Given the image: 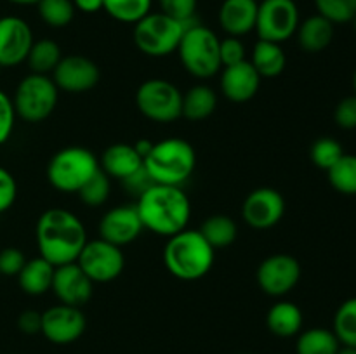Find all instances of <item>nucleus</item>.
Returning a JSON list of instances; mask_svg holds the SVG:
<instances>
[{"mask_svg":"<svg viewBox=\"0 0 356 354\" xmlns=\"http://www.w3.org/2000/svg\"><path fill=\"white\" fill-rule=\"evenodd\" d=\"M33 42L26 21L17 16L0 17V68H13L26 61Z\"/></svg>","mask_w":356,"mask_h":354,"instance_id":"obj_16","label":"nucleus"},{"mask_svg":"<svg viewBox=\"0 0 356 354\" xmlns=\"http://www.w3.org/2000/svg\"><path fill=\"white\" fill-rule=\"evenodd\" d=\"M353 89H355V96H356V69H355V75H353Z\"/></svg>","mask_w":356,"mask_h":354,"instance_id":"obj_48","label":"nucleus"},{"mask_svg":"<svg viewBox=\"0 0 356 354\" xmlns=\"http://www.w3.org/2000/svg\"><path fill=\"white\" fill-rule=\"evenodd\" d=\"M343 155V146H341L339 141L332 137L316 139L312 144V149H309V158L322 170H329Z\"/></svg>","mask_w":356,"mask_h":354,"instance_id":"obj_36","label":"nucleus"},{"mask_svg":"<svg viewBox=\"0 0 356 354\" xmlns=\"http://www.w3.org/2000/svg\"><path fill=\"white\" fill-rule=\"evenodd\" d=\"M136 208L145 229L165 238L186 229L191 217L190 198L179 186L153 184L139 194Z\"/></svg>","mask_w":356,"mask_h":354,"instance_id":"obj_2","label":"nucleus"},{"mask_svg":"<svg viewBox=\"0 0 356 354\" xmlns=\"http://www.w3.org/2000/svg\"><path fill=\"white\" fill-rule=\"evenodd\" d=\"M256 0H225L219 7V24L228 37H243L256 30L257 19Z\"/></svg>","mask_w":356,"mask_h":354,"instance_id":"obj_20","label":"nucleus"},{"mask_svg":"<svg viewBox=\"0 0 356 354\" xmlns=\"http://www.w3.org/2000/svg\"><path fill=\"white\" fill-rule=\"evenodd\" d=\"M351 24H353V28L356 30V16L353 17V21H351Z\"/></svg>","mask_w":356,"mask_h":354,"instance_id":"obj_49","label":"nucleus"},{"mask_svg":"<svg viewBox=\"0 0 356 354\" xmlns=\"http://www.w3.org/2000/svg\"><path fill=\"white\" fill-rule=\"evenodd\" d=\"M153 144H155V142H152L149 139L143 137V139H138V141H136L132 146H134V149L138 151V155L141 156L143 162H145V158L149 155V151H152Z\"/></svg>","mask_w":356,"mask_h":354,"instance_id":"obj_45","label":"nucleus"},{"mask_svg":"<svg viewBox=\"0 0 356 354\" xmlns=\"http://www.w3.org/2000/svg\"><path fill=\"white\" fill-rule=\"evenodd\" d=\"M285 200L275 187H257L250 191L242 205V219L254 229H270L282 221Z\"/></svg>","mask_w":356,"mask_h":354,"instance_id":"obj_14","label":"nucleus"},{"mask_svg":"<svg viewBox=\"0 0 356 354\" xmlns=\"http://www.w3.org/2000/svg\"><path fill=\"white\" fill-rule=\"evenodd\" d=\"M198 231L202 233V236L207 239L209 245L214 250H221L233 245V242L236 239V235H238L236 222L229 215L225 214H216L207 217L202 222Z\"/></svg>","mask_w":356,"mask_h":354,"instance_id":"obj_27","label":"nucleus"},{"mask_svg":"<svg viewBox=\"0 0 356 354\" xmlns=\"http://www.w3.org/2000/svg\"><path fill=\"white\" fill-rule=\"evenodd\" d=\"M110 177L99 169L82 187H80L79 196L80 200L83 201V205H87V207H101V205H104V201L110 198Z\"/></svg>","mask_w":356,"mask_h":354,"instance_id":"obj_34","label":"nucleus"},{"mask_svg":"<svg viewBox=\"0 0 356 354\" xmlns=\"http://www.w3.org/2000/svg\"><path fill=\"white\" fill-rule=\"evenodd\" d=\"M302 323H305V316L299 305L294 302L282 301L277 302L270 307L266 314V325L273 335L287 339V337H294L301 333Z\"/></svg>","mask_w":356,"mask_h":354,"instance_id":"obj_23","label":"nucleus"},{"mask_svg":"<svg viewBox=\"0 0 356 354\" xmlns=\"http://www.w3.org/2000/svg\"><path fill=\"white\" fill-rule=\"evenodd\" d=\"M334 120L344 130L356 128V96H348L337 103L334 110Z\"/></svg>","mask_w":356,"mask_h":354,"instance_id":"obj_41","label":"nucleus"},{"mask_svg":"<svg viewBox=\"0 0 356 354\" xmlns=\"http://www.w3.org/2000/svg\"><path fill=\"white\" fill-rule=\"evenodd\" d=\"M26 257L19 248L7 246L0 252V274L3 276H17L26 264Z\"/></svg>","mask_w":356,"mask_h":354,"instance_id":"obj_40","label":"nucleus"},{"mask_svg":"<svg viewBox=\"0 0 356 354\" xmlns=\"http://www.w3.org/2000/svg\"><path fill=\"white\" fill-rule=\"evenodd\" d=\"M332 332L336 333L341 346L356 349V297L348 298L337 307L334 314Z\"/></svg>","mask_w":356,"mask_h":354,"instance_id":"obj_31","label":"nucleus"},{"mask_svg":"<svg viewBox=\"0 0 356 354\" xmlns=\"http://www.w3.org/2000/svg\"><path fill=\"white\" fill-rule=\"evenodd\" d=\"M103 9L115 21L136 24L152 12V0H103Z\"/></svg>","mask_w":356,"mask_h":354,"instance_id":"obj_32","label":"nucleus"},{"mask_svg":"<svg viewBox=\"0 0 356 354\" xmlns=\"http://www.w3.org/2000/svg\"><path fill=\"white\" fill-rule=\"evenodd\" d=\"M17 196V184L13 174L0 165V214L9 210Z\"/></svg>","mask_w":356,"mask_h":354,"instance_id":"obj_42","label":"nucleus"},{"mask_svg":"<svg viewBox=\"0 0 356 354\" xmlns=\"http://www.w3.org/2000/svg\"><path fill=\"white\" fill-rule=\"evenodd\" d=\"M14 124H16V111H14L13 99L3 90H0V146L9 141Z\"/></svg>","mask_w":356,"mask_h":354,"instance_id":"obj_39","label":"nucleus"},{"mask_svg":"<svg viewBox=\"0 0 356 354\" xmlns=\"http://www.w3.org/2000/svg\"><path fill=\"white\" fill-rule=\"evenodd\" d=\"M177 54L184 69L197 78H211L222 68L218 35L195 21L184 30Z\"/></svg>","mask_w":356,"mask_h":354,"instance_id":"obj_5","label":"nucleus"},{"mask_svg":"<svg viewBox=\"0 0 356 354\" xmlns=\"http://www.w3.org/2000/svg\"><path fill=\"white\" fill-rule=\"evenodd\" d=\"M337 354H356V349H355V347L341 346L339 351H337Z\"/></svg>","mask_w":356,"mask_h":354,"instance_id":"obj_47","label":"nucleus"},{"mask_svg":"<svg viewBox=\"0 0 356 354\" xmlns=\"http://www.w3.org/2000/svg\"><path fill=\"white\" fill-rule=\"evenodd\" d=\"M10 3H16V6H37L40 0H7Z\"/></svg>","mask_w":356,"mask_h":354,"instance_id":"obj_46","label":"nucleus"},{"mask_svg":"<svg viewBox=\"0 0 356 354\" xmlns=\"http://www.w3.org/2000/svg\"><path fill=\"white\" fill-rule=\"evenodd\" d=\"M218 108V94L212 87L198 83L183 94V111L181 117L191 121H202L211 117Z\"/></svg>","mask_w":356,"mask_h":354,"instance_id":"obj_26","label":"nucleus"},{"mask_svg":"<svg viewBox=\"0 0 356 354\" xmlns=\"http://www.w3.org/2000/svg\"><path fill=\"white\" fill-rule=\"evenodd\" d=\"M59 89L49 75L30 73L17 83L14 90L13 104L16 117L28 124L44 121L54 113L58 104Z\"/></svg>","mask_w":356,"mask_h":354,"instance_id":"obj_8","label":"nucleus"},{"mask_svg":"<svg viewBox=\"0 0 356 354\" xmlns=\"http://www.w3.org/2000/svg\"><path fill=\"white\" fill-rule=\"evenodd\" d=\"M99 76L101 73L96 62L79 54L61 58V61L52 71V80H54L56 87L70 94L89 92L97 85Z\"/></svg>","mask_w":356,"mask_h":354,"instance_id":"obj_15","label":"nucleus"},{"mask_svg":"<svg viewBox=\"0 0 356 354\" xmlns=\"http://www.w3.org/2000/svg\"><path fill=\"white\" fill-rule=\"evenodd\" d=\"M61 49L51 38H42L33 42L30 52H28L26 62L30 66L31 73L38 75H49L56 69L58 62L61 61Z\"/></svg>","mask_w":356,"mask_h":354,"instance_id":"obj_29","label":"nucleus"},{"mask_svg":"<svg viewBox=\"0 0 356 354\" xmlns=\"http://www.w3.org/2000/svg\"><path fill=\"white\" fill-rule=\"evenodd\" d=\"M329 183L337 193L355 196L356 194V155L344 153L329 170Z\"/></svg>","mask_w":356,"mask_h":354,"instance_id":"obj_30","label":"nucleus"},{"mask_svg":"<svg viewBox=\"0 0 356 354\" xmlns=\"http://www.w3.org/2000/svg\"><path fill=\"white\" fill-rule=\"evenodd\" d=\"M76 264L92 283H108L122 274L125 267V255L120 246L106 239H87Z\"/></svg>","mask_w":356,"mask_h":354,"instance_id":"obj_11","label":"nucleus"},{"mask_svg":"<svg viewBox=\"0 0 356 354\" xmlns=\"http://www.w3.org/2000/svg\"><path fill=\"white\" fill-rule=\"evenodd\" d=\"M298 3L294 0H261L257 6L256 31L261 40L284 44L298 31Z\"/></svg>","mask_w":356,"mask_h":354,"instance_id":"obj_10","label":"nucleus"},{"mask_svg":"<svg viewBox=\"0 0 356 354\" xmlns=\"http://www.w3.org/2000/svg\"><path fill=\"white\" fill-rule=\"evenodd\" d=\"M86 316L80 307L58 304L42 312L40 333L49 342L58 346H66L79 340L86 332Z\"/></svg>","mask_w":356,"mask_h":354,"instance_id":"obj_13","label":"nucleus"},{"mask_svg":"<svg viewBox=\"0 0 356 354\" xmlns=\"http://www.w3.org/2000/svg\"><path fill=\"white\" fill-rule=\"evenodd\" d=\"M256 2H261V0H256Z\"/></svg>","mask_w":356,"mask_h":354,"instance_id":"obj_50","label":"nucleus"},{"mask_svg":"<svg viewBox=\"0 0 356 354\" xmlns=\"http://www.w3.org/2000/svg\"><path fill=\"white\" fill-rule=\"evenodd\" d=\"M143 167H145V162L138 155L134 146L125 144V142H117V144L108 146L99 158V169L108 177H115V179L120 180H125L127 177L134 176Z\"/></svg>","mask_w":356,"mask_h":354,"instance_id":"obj_21","label":"nucleus"},{"mask_svg":"<svg viewBox=\"0 0 356 354\" xmlns=\"http://www.w3.org/2000/svg\"><path fill=\"white\" fill-rule=\"evenodd\" d=\"M197 167V153L188 141L179 137L155 142L145 158V170L155 184L179 186L186 183Z\"/></svg>","mask_w":356,"mask_h":354,"instance_id":"obj_4","label":"nucleus"},{"mask_svg":"<svg viewBox=\"0 0 356 354\" xmlns=\"http://www.w3.org/2000/svg\"><path fill=\"white\" fill-rule=\"evenodd\" d=\"M56 267L44 257H33L28 259L21 273L17 274V283L21 290L28 295H44L52 288V278H54Z\"/></svg>","mask_w":356,"mask_h":354,"instance_id":"obj_24","label":"nucleus"},{"mask_svg":"<svg viewBox=\"0 0 356 354\" xmlns=\"http://www.w3.org/2000/svg\"><path fill=\"white\" fill-rule=\"evenodd\" d=\"M52 292L58 297L59 304L82 307L90 301L94 292V283L90 278L80 269L76 262L58 266L52 278Z\"/></svg>","mask_w":356,"mask_h":354,"instance_id":"obj_17","label":"nucleus"},{"mask_svg":"<svg viewBox=\"0 0 356 354\" xmlns=\"http://www.w3.org/2000/svg\"><path fill=\"white\" fill-rule=\"evenodd\" d=\"M9 354H14V353H9Z\"/></svg>","mask_w":356,"mask_h":354,"instance_id":"obj_51","label":"nucleus"},{"mask_svg":"<svg viewBox=\"0 0 356 354\" xmlns=\"http://www.w3.org/2000/svg\"><path fill=\"white\" fill-rule=\"evenodd\" d=\"M334 26L336 24H332L320 14L306 17L305 21L299 23L298 31H296L299 47L309 54L325 51L334 40Z\"/></svg>","mask_w":356,"mask_h":354,"instance_id":"obj_22","label":"nucleus"},{"mask_svg":"<svg viewBox=\"0 0 356 354\" xmlns=\"http://www.w3.org/2000/svg\"><path fill=\"white\" fill-rule=\"evenodd\" d=\"M35 236L40 257L54 267L76 262L87 243L86 226L66 208L45 210L38 217Z\"/></svg>","mask_w":356,"mask_h":354,"instance_id":"obj_1","label":"nucleus"},{"mask_svg":"<svg viewBox=\"0 0 356 354\" xmlns=\"http://www.w3.org/2000/svg\"><path fill=\"white\" fill-rule=\"evenodd\" d=\"M136 106L148 120L170 124L181 118L183 92L169 80L149 78L136 90Z\"/></svg>","mask_w":356,"mask_h":354,"instance_id":"obj_9","label":"nucleus"},{"mask_svg":"<svg viewBox=\"0 0 356 354\" xmlns=\"http://www.w3.org/2000/svg\"><path fill=\"white\" fill-rule=\"evenodd\" d=\"M188 24L163 12H149L134 24V44L149 58H165L177 51Z\"/></svg>","mask_w":356,"mask_h":354,"instance_id":"obj_7","label":"nucleus"},{"mask_svg":"<svg viewBox=\"0 0 356 354\" xmlns=\"http://www.w3.org/2000/svg\"><path fill=\"white\" fill-rule=\"evenodd\" d=\"M17 328L26 335H37L42 330V312L35 309H26L17 318Z\"/></svg>","mask_w":356,"mask_h":354,"instance_id":"obj_43","label":"nucleus"},{"mask_svg":"<svg viewBox=\"0 0 356 354\" xmlns=\"http://www.w3.org/2000/svg\"><path fill=\"white\" fill-rule=\"evenodd\" d=\"M301 264L289 253H273L266 257L257 267V285L264 294L282 297L296 288L301 280Z\"/></svg>","mask_w":356,"mask_h":354,"instance_id":"obj_12","label":"nucleus"},{"mask_svg":"<svg viewBox=\"0 0 356 354\" xmlns=\"http://www.w3.org/2000/svg\"><path fill=\"white\" fill-rule=\"evenodd\" d=\"M341 342L329 328H309L299 333L296 354H337Z\"/></svg>","mask_w":356,"mask_h":354,"instance_id":"obj_28","label":"nucleus"},{"mask_svg":"<svg viewBox=\"0 0 356 354\" xmlns=\"http://www.w3.org/2000/svg\"><path fill=\"white\" fill-rule=\"evenodd\" d=\"M143 229L145 226H143L136 205H120V207L110 208L103 215L99 222V238L122 248L124 245L138 239Z\"/></svg>","mask_w":356,"mask_h":354,"instance_id":"obj_18","label":"nucleus"},{"mask_svg":"<svg viewBox=\"0 0 356 354\" xmlns=\"http://www.w3.org/2000/svg\"><path fill=\"white\" fill-rule=\"evenodd\" d=\"M315 7L332 24H346L356 16V0H315Z\"/></svg>","mask_w":356,"mask_h":354,"instance_id":"obj_35","label":"nucleus"},{"mask_svg":"<svg viewBox=\"0 0 356 354\" xmlns=\"http://www.w3.org/2000/svg\"><path fill=\"white\" fill-rule=\"evenodd\" d=\"M261 80L263 78L250 65V61H242L238 65L222 68L219 85H221L222 96L228 101L247 103L259 92Z\"/></svg>","mask_w":356,"mask_h":354,"instance_id":"obj_19","label":"nucleus"},{"mask_svg":"<svg viewBox=\"0 0 356 354\" xmlns=\"http://www.w3.org/2000/svg\"><path fill=\"white\" fill-rule=\"evenodd\" d=\"M219 58H221L222 68L247 61L245 45H243V42L238 37L222 38V40H219Z\"/></svg>","mask_w":356,"mask_h":354,"instance_id":"obj_38","label":"nucleus"},{"mask_svg":"<svg viewBox=\"0 0 356 354\" xmlns=\"http://www.w3.org/2000/svg\"><path fill=\"white\" fill-rule=\"evenodd\" d=\"M37 7L40 19L51 28L68 26L76 10L73 0H40Z\"/></svg>","mask_w":356,"mask_h":354,"instance_id":"obj_33","label":"nucleus"},{"mask_svg":"<svg viewBox=\"0 0 356 354\" xmlns=\"http://www.w3.org/2000/svg\"><path fill=\"white\" fill-rule=\"evenodd\" d=\"M99 170V160L82 146L63 148L49 160L47 180L61 193H79L80 187Z\"/></svg>","mask_w":356,"mask_h":354,"instance_id":"obj_6","label":"nucleus"},{"mask_svg":"<svg viewBox=\"0 0 356 354\" xmlns=\"http://www.w3.org/2000/svg\"><path fill=\"white\" fill-rule=\"evenodd\" d=\"M216 250L209 245L198 229H183L163 246V264L174 278L197 281L207 276L214 264Z\"/></svg>","mask_w":356,"mask_h":354,"instance_id":"obj_3","label":"nucleus"},{"mask_svg":"<svg viewBox=\"0 0 356 354\" xmlns=\"http://www.w3.org/2000/svg\"><path fill=\"white\" fill-rule=\"evenodd\" d=\"M73 6L82 12L94 14L103 9V0H73Z\"/></svg>","mask_w":356,"mask_h":354,"instance_id":"obj_44","label":"nucleus"},{"mask_svg":"<svg viewBox=\"0 0 356 354\" xmlns=\"http://www.w3.org/2000/svg\"><path fill=\"white\" fill-rule=\"evenodd\" d=\"M250 65L256 68L261 78H275L280 75L287 66V56H285L282 44L268 40H257L252 49Z\"/></svg>","mask_w":356,"mask_h":354,"instance_id":"obj_25","label":"nucleus"},{"mask_svg":"<svg viewBox=\"0 0 356 354\" xmlns=\"http://www.w3.org/2000/svg\"><path fill=\"white\" fill-rule=\"evenodd\" d=\"M160 12L167 14L172 19L190 24L195 21L198 0H159Z\"/></svg>","mask_w":356,"mask_h":354,"instance_id":"obj_37","label":"nucleus"}]
</instances>
